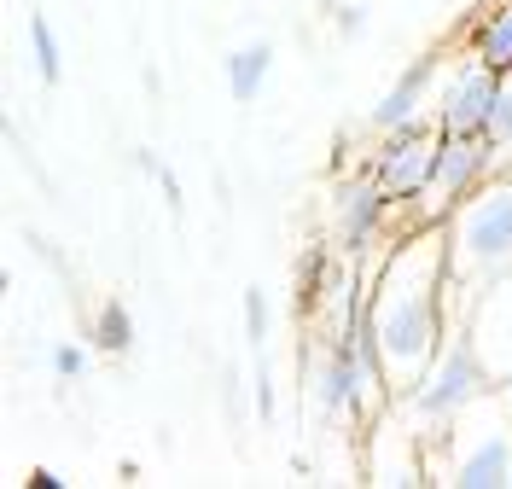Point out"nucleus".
Listing matches in <instances>:
<instances>
[{"mask_svg": "<svg viewBox=\"0 0 512 489\" xmlns=\"http://www.w3.org/2000/svg\"><path fill=\"white\" fill-rule=\"evenodd\" d=\"M478 53H483L495 70H512V0H507V6H495V12L483 18Z\"/></svg>", "mask_w": 512, "mask_h": 489, "instance_id": "obj_13", "label": "nucleus"}, {"mask_svg": "<svg viewBox=\"0 0 512 489\" xmlns=\"http://www.w3.org/2000/svg\"><path fill=\"white\" fill-rule=\"evenodd\" d=\"M466 332H472V344H478L483 367H489L495 379H507L512 373V274H501L495 286L478 292V303L466 309Z\"/></svg>", "mask_w": 512, "mask_h": 489, "instance_id": "obj_9", "label": "nucleus"}, {"mask_svg": "<svg viewBox=\"0 0 512 489\" xmlns=\"http://www.w3.org/2000/svg\"><path fill=\"white\" fill-rule=\"evenodd\" d=\"M268 70H274V41L239 47V53L227 59V94L239 99V105H251V99L262 94V82H268Z\"/></svg>", "mask_w": 512, "mask_h": 489, "instance_id": "obj_11", "label": "nucleus"}, {"mask_svg": "<svg viewBox=\"0 0 512 489\" xmlns=\"http://www.w3.org/2000/svg\"><path fill=\"white\" fill-rule=\"evenodd\" d=\"M501 408H507V414H512V373H507V379H501Z\"/></svg>", "mask_w": 512, "mask_h": 489, "instance_id": "obj_21", "label": "nucleus"}, {"mask_svg": "<svg viewBox=\"0 0 512 489\" xmlns=\"http://www.w3.org/2000/svg\"><path fill=\"white\" fill-rule=\"evenodd\" d=\"M384 210H390V198H384V187H379L373 169L344 175L338 193H332V245H338L344 257H361V251L373 245V233H379Z\"/></svg>", "mask_w": 512, "mask_h": 489, "instance_id": "obj_8", "label": "nucleus"}, {"mask_svg": "<svg viewBox=\"0 0 512 489\" xmlns=\"http://www.w3.org/2000/svg\"><path fill=\"white\" fill-rule=\"evenodd\" d=\"M262 338H268V297L262 286H245V344L262 356Z\"/></svg>", "mask_w": 512, "mask_h": 489, "instance_id": "obj_16", "label": "nucleus"}, {"mask_svg": "<svg viewBox=\"0 0 512 489\" xmlns=\"http://www.w3.org/2000/svg\"><path fill=\"white\" fill-rule=\"evenodd\" d=\"M507 489H512V472H507Z\"/></svg>", "mask_w": 512, "mask_h": 489, "instance_id": "obj_22", "label": "nucleus"}, {"mask_svg": "<svg viewBox=\"0 0 512 489\" xmlns=\"http://www.w3.org/2000/svg\"><path fill=\"white\" fill-rule=\"evenodd\" d=\"M251 402H256V420L274 425L280 408H274V379H268V361H262V356H256V373H251Z\"/></svg>", "mask_w": 512, "mask_h": 489, "instance_id": "obj_17", "label": "nucleus"}, {"mask_svg": "<svg viewBox=\"0 0 512 489\" xmlns=\"http://www.w3.org/2000/svg\"><path fill=\"white\" fill-rule=\"evenodd\" d=\"M94 344H99V350H111V356H123L128 344H134V315H128L117 297H111V303H99V315H94Z\"/></svg>", "mask_w": 512, "mask_h": 489, "instance_id": "obj_14", "label": "nucleus"}, {"mask_svg": "<svg viewBox=\"0 0 512 489\" xmlns=\"http://www.w3.org/2000/svg\"><path fill=\"white\" fill-rule=\"evenodd\" d=\"M489 140H495V152H501V169H507V163H512V70H501V94H495Z\"/></svg>", "mask_w": 512, "mask_h": 489, "instance_id": "obj_15", "label": "nucleus"}, {"mask_svg": "<svg viewBox=\"0 0 512 489\" xmlns=\"http://www.w3.org/2000/svg\"><path fill=\"white\" fill-rule=\"evenodd\" d=\"M443 309H448V228L419 222L367 286V326L384 356L390 391H414V379L443 350Z\"/></svg>", "mask_w": 512, "mask_h": 489, "instance_id": "obj_1", "label": "nucleus"}, {"mask_svg": "<svg viewBox=\"0 0 512 489\" xmlns=\"http://www.w3.org/2000/svg\"><path fill=\"white\" fill-rule=\"evenodd\" d=\"M489 379H495V373L483 367V356H478V344H472V332H466V321H454V332L443 338V350H437L431 367L414 379V391L396 396V414L419 431V443L448 437L454 420L489 396Z\"/></svg>", "mask_w": 512, "mask_h": 489, "instance_id": "obj_3", "label": "nucleus"}, {"mask_svg": "<svg viewBox=\"0 0 512 489\" xmlns=\"http://www.w3.org/2000/svg\"><path fill=\"white\" fill-rule=\"evenodd\" d=\"M443 228H448V297H454V321H466V309L478 303L483 286L512 274V175L507 169L460 198Z\"/></svg>", "mask_w": 512, "mask_h": 489, "instance_id": "obj_2", "label": "nucleus"}, {"mask_svg": "<svg viewBox=\"0 0 512 489\" xmlns=\"http://www.w3.org/2000/svg\"><path fill=\"white\" fill-rule=\"evenodd\" d=\"M30 59H35V76H41L47 88L64 82V47H59V35H53V24H47L41 12L30 18Z\"/></svg>", "mask_w": 512, "mask_h": 489, "instance_id": "obj_12", "label": "nucleus"}, {"mask_svg": "<svg viewBox=\"0 0 512 489\" xmlns=\"http://www.w3.org/2000/svg\"><path fill=\"white\" fill-rule=\"evenodd\" d=\"M338 30L361 35V30H367V6H338Z\"/></svg>", "mask_w": 512, "mask_h": 489, "instance_id": "obj_20", "label": "nucleus"}, {"mask_svg": "<svg viewBox=\"0 0 512 489\" xmlns=\"http://www.w3.org/2000/svg\"><path fill=\"white\" fill-rule=\"evenodd\" d=\"M158 193L169 204V216H181V181H175V169H158Z\"/></svg>", "mask_w": 512, "mask_h": 489, "instance_id": "obj_19", "label": "nucleus"}, {"mask_svg": "<svg viewBox=\"0 0 512 489\" xmlns=\"http://www.w3.org/2000/svg\"><path fill=\"white\" fill-rule=\"evenodd\" d=\"M437 152H443V123H414V129H396L384 134V146L373 152V175L390 204H408V198L425 193L431 169H437Z\"/></svg>", "mask_w": 512, "mask_h": 489, "instance_id": "obj_7", "label": "nucleus"}, {"mask_svg": "<svg viewBox=\"0 0 512 489\" xmlns=\"http://www.w3.org/2000/svg\"><path fill=\"white\" fill-rule=\"evenodd\" d=\"M53 373H59L64 385L82 379V373H88V350H82V344H53Z\"/></svg>", "mask_w": 512, "mask_h": 489, "instance_id": "obj_18", "label": "nucleus"}, {"mask_svg": "<svg viewBox=\"0 0 512 489\" xmlns=\"http://www.w3.org/2000/svg\"><path fill=\"white\" fill-rule=\"evenodd\" d=\"M495 94H501V70L489 65L478 47H472L466 59H454V70L437 76V99H431L443 134H489Z\"/></svg>", "mask_w": 512, "mask_h": 489, "instance_id": "obj_5", "label": "nucleus"}, {"mask_svg": "<svg viewBox=\"0 0 512 489\" xmlns=\"http://www.w3.org/2000/svg\"><path fill=\"white\" fill-rule=\"evenodd\" d=\"M431 82H437V59H414V65L379 94V105L367 111V129L373 134H396V129L425 123V94H431Z\"/></svg>", "mask_w": 512, "mask_h": 489, "instance_id": "obj_10", "label": "nucleus"}, {"mask_svg": "<svg viewBox=\"0 0 512 489\" xmlns=\"http://www.w3.org/2000/svg\"><path fill=\"white\" fill-rule=\"evenodd\" d=\"M454 431H460V449L448 455V478L443 484H460V489H495L507 484L512 472V414L501 408V414H489V420L472 425V408L454 420ZM448 431V437H454Z\"/></svg>", "mask_w": 512, "mask_h": 489, "instance_id": "obj_6", "label": "nucleus"}, {"mask_svg": "<svg viewBox=\"0 0 512 489\" xmlns=\"http://www.w3.org/2000/svg\"><path fill=\"white\" fill-rule=\"evenodd\" d=\"M495 169H501V152H495L489 134H443L437 169H431V181L419 193V222H448V210L472 187H483Z\"/></svg>", "mask_w": 512, "mask_h": 489, "instance_id": "obj_4", "label": "nucleus"}]
</instances>
